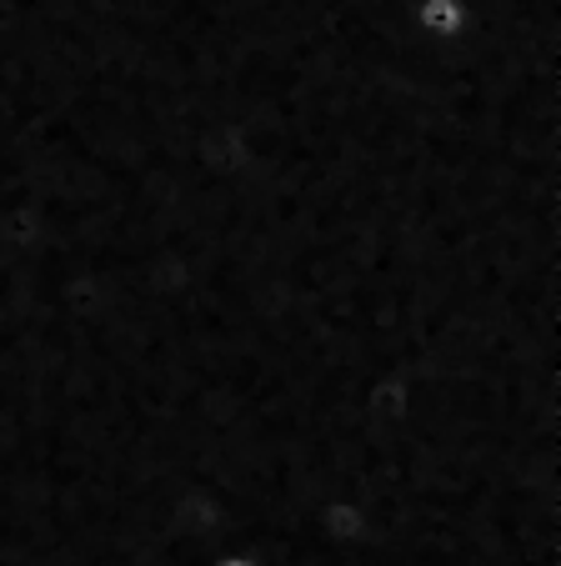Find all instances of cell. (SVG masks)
<instances>
[{"label":"cell","mask_w":561,"mask_h":566,"mask_svg":"<svg viewBox=\"0 0 561 566\" xmlns=\"http://www.w3.org/2000/svg\"><path fill=\"white\" fill-rule=\"evenodd\" d=\"M412 21L432 45H456L477 21V6L471 0H416Z\"/></svg>","instance_id":"obj_1"},{"label":"cell","mask_w":561,"mask_h":566,"mask_svg":"<svg viewBox=\"0 0 561 566\" xmlns=\"http://www.w3.org/2000/svg\"><path fill=\"white\" fill-rule=\"evenodd\" d=\"M211 566H261L256 556H246V552H226V556H216Z\"/></svg>","instance_id":"obj_2"}]
</instances>
